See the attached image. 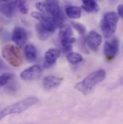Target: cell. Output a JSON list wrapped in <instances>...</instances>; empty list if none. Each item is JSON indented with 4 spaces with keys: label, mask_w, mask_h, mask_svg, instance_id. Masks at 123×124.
Returning a JSON list of instances; mask_svg holds the SVG:
<instances>
[{
    "label": "cell",
    "mask_w": 123,
    "mask_h": 124,
    "mask_svg": "<svg viewBox=\"0 0 123 124\" xmlns=\"http://www.w3.org/2000/svg\"><path fill=\"white\" fill-rule=\"evenodd\" d=\"M119 40L117 38H113L110 40L105 42L104 46V54L107 59L112 60L119 51Z\"/></svg>",
    "instance_id": "obj_7"
},
{
    "label": "cell",
    "mask_w": 123,
    "mask_h": 124,
    "mask_svg": "<svg viewBox=\"0 0 123 124\" xmlns=\"http://www.w3.org/2000/svg\"><path fill=\"white\" fill-rule=\"evenodd\" d=\"M66 59L68 62L71 64L75 65L77 63H79L83 61V57L82 56L79 54V53H75V52H70L67 54Z\"/></svg>",
    "instance_id": "obj_18"
},
{
    "label": "cell",
    "mask_w": 123,
    "mask_h": 124,
    "mask_svg": "<svg viewBox=\"0 0 123 124\" xmlns=\"http://www.w3.org/2000/svg\"><path fill=\"white\" fill-rule=\"evenodd\" d=\"M42 67L40 65H33L22 71L20 74V78L25 81H31L37 79L41 74Z\"/></svg>",
    "instance_id": "obj_10"
},
{
    "label": "cell",
    "mask_w": 123,
    "mask_h": 124,
    "mask_svg": "<svg viewBox=\"0 0 123 124\" xmlns=\"http://www.w3.org/2000/svg\"><path fill=\"white\" fill-rule=\"evenodd\" d=\"M31 16L38 20L40 22V25L46 31H48L49 32L53 33L55 32L57 27L56 25V23L53 20V19L48 15H45V14L37 12H32L31 13Z\"/></svg>",
    "instance_id": "obj_6"
},
{
    "label": "cell",
    "mask_w": 123,
    "mask_h": 124,
    "mask_svg": "<svg viewBox=\"0 0 123 124\" xmlns=\"http://www.w3.org/2000/svg\"><path fill=\"white\" fill-rule=\"evenodd\" d=\"M13 2L10 0H0V12L8 17H11L14 14Z\"/></svg>",
    "instance_id": "obj_13"
},
{
    "label": "cell",
    "mask_w": 123,
    "mask_h": 124,
    "mask_svg": "<svg viewBox=\"0 0 123 124\" xmlns=\"http://www.w3.org/2000/svg\"><path fill=\"white\" fill-rule=\"evenodd\" d=\"M119 19L118 15L115 12H109L104 15L100 27L105 38L109 39L115 32Z\"/></svg>",
    "instance_id": "obj_4"
},
{
    "label": "cell",
    "mask_w": 123,
    "mask_h": 124,
    "mask_svg": "<svg viewBox=\"0 0 123 124\" xmlns=\"http://www.w3.org/2000/svg\"><path fill=\"white\" fill-rule=\"evenodd\" d=\"M1 66H2V63H1V62L0 61V69L1 68Z\"/></svg>",
    "instance_id": "obj_24"
},
{
    "label": "cell",
    "mask_w": 123,
    "mask_h": 124,
    "mask_svg": "<svg viewBox=\"0 0 123 124\" xmlns=\"http://www.w3.org/2000/svg\"><path fill=\"white\" fill-rule=\"evenodd\" d=\"M62 82V78L53 75L45 77L43 81V86L45 90H51L58 87Z\"/></svg>",
    "instance_id": "obj_12"
},
{
    "label": "cell",
    "mask_w": 123,
    "mask_h": 124,
    "mask_svg": "<svg viewBox=\"0 0 123 124\" xmlns=\"http://www.w3.org/2000/svg\"><path fill=\"white\" fill-rule=\"evenodd\" d=\"M60 55H61V51L59 49L53 48L48 49L45 53L44 66L46 68L52 66L53 65L55 64V63L58 60V59L60 57Z\"/></svg>",
    "instance_id": "obj_11"
},
{
    "label": "cell",
    "mask_w": 123,
    "mask_h": 124,
    "mask_svg": "<svg viewBox=\"0 0 123 124\" xmlns=\"http://www.w3.org/2000/svg\"><path fill=\"white\" fill-rule=\"evenodd\" d=\"M73 31L68 25H64L61 28L58 34L60 43L63 53H70L73 48V43L76 42V39L72 37Z\"/></svg>",
    "instance_id": "obj_5"
},
{
    "label": "cell",
    "mask_w": 123,
    "mask_h": 124,
    "mask_svg": "<svg viewBox=\"0 0 123 124\" xmlns=\"http://www.w3.org/2000/svg\"><path fill=\"white\" fill-rule=\"evenodd\" d=\"M14 4L18 9L22 15H26L28 13V6L27 0H14Z\"/></svg>",
    "instance_id": "obj_19"
},
{
    "label": "cell",
    "mask_w": 123,
    "mask_h": 124,
    "mask_svg": "<svg viewBox=\"0 0 123 124\" xmlns=\"http://www.w3.org/2000/svg\"><path fill=\"white\" fill-rule=\"evenodd\" d=\"M65 15L71 19H79L81 16V8L77 6H68L65 7Z\"/></svg>",
    "instance_id": "obj_15"
},
{
    "label": "cell",
    "mask_w": 123,
    "mask_h": 124,
    "mask_svg": "<svg viewBox=\"0 0 123 124\" xmlns=\"http://www.w3.org/2000/svg\"><path fill=\"white\" fill-rule=\"evenodd\" d=\"M106 78V71L104 69H98L89 74L82 81L75 85V88L80 93L88 94L93 90L95 86Z\"/></svg>",
    "instance_id": "obj_1"
},
{
    "label": "cell",
    "mask_w": 123,
    "mask_h": 124,
    "mask_svg": "<svg viewBox=\"0 0 123 124\" xmlns=\"http://www.w3.org/2000/svg\"><path fill=\"white\" fill-rule=\"evenodd\" d=\"M117 15L119 17H123V4H119L117 7Z\"/></svg>",
    "instance_id": "obj_22"
},
{
    "label": "cell",
    "mask_w": 123,
    "mask_h": 124,
    "mask_svg": "<svg viewBox=\"0 0 123 124\" xmlns=\"http://www.w3.org/2000/svg\"><path fill=\"white\" fill-rule=\"evenodd\" d=\"M82 8L89 13H96L99 11V7L94 0H81Z\"/></svg>",
    "instance_id": "obj_16"
},
{
    "label": "cell",
    "mask_w": 123,
    "mask_h": 124,
    "mask_svg": "<svg viewBox=\"0 0 123 124\" xmlns=\"http://www.w3.org/2000/svg\"><path fill=\"white\" fill-rule=\"evenodd\" d=\"M1 56L3 59L10 66L19 67L23 63V57L18 46L8 43L1 48Z\"/></svg>",
    "instance_id": "obj_3"
},
{
    "label": "cell",
    "mask_w": 123,
    "mask_h": 124,
    "mask_svg": "<svg viewBox=\"0 0 123 124\" xmlns=\"http://www.w3.org/2000/svg\"><path fill=\"white\" fill-rule=\"evenodd\" d=\"M38 98L34 96L26 97L17 102L10 105L0 111V121L4 117L12 114H19L28 110L38 102Z\"/></svg>",
    "instance_id": "obj_2"
},
{
    "label": "cell",
    "mask_w": 123,
    "mask_h": 124,
    "mask_svg": "<svg viewBox=\"0 0 123 124\" xmlns=\"http://www.w3.org/2000/svg\"><path fill=\"white\" fill-rule=\"evenodd\" d=\"M28 39L27 31L22 27H15L12 33V40L18 47H22Z\"/></svg>",
    "instance_id": "obj_8"
},
{
    "label": "cell",
    "mask_w": 123,
    "mask_h": 124,
    "mask_svg": "<svg viewBox=\"0 0 123 124\" xmlns=\"http://www.w3.org/2000/svg\"></svg>",
    "instance_id": "obj_25"
},
{
    "label": "cell",
    "mask_w": 123,
    "mask_h": 124,
    "mask_svg": "<svg viewBox=\"0 0 123 124\" xmlns=\"http://www.w3.org/2000/svg\"><path fill=\"white\" fill-rule=\"evenodd\" d=\"M17 87L15 83H11L8 87V89H9L11 91H15L17 90Z\"/></svg>",
    "instance_id": "obj_23"
},
{
    "label": "cell",
    "mask_w": 123,
    "mask_h": 124,
    "mask_svg": "<svg viewBox=\"0 0 123 124\" xmlns=\"http://www.w3.org/2000/svg\"><path fill=\"white\" fill-rule=\"evenodd\" d=\"M71 25L72 28H73L76 31L79 32V34L81 35H84L87 32V28H86L85 25H84L81 23L74 22V21H71Z\"/></svg>",
    "instance_id": "obj_20"
},
{
    "label": "cell",
    "mask_w": 123,
    "mask_h": 124,
    "mask_svg": "<svg viewBox=\"0 0 123 124\" xmlns=\"http://www.w3.org/2000/svg\"><path fill=\"white\" fill-rule=\"evenodd\" d=\"M35 31L37 32V37L41 40H48L51 37V35L52 34V33L49 32L48 31H46L45 29H44L39 23L35 25Z\"/></svg>",
    "instance_id": "obj_17"
},
{
    "label": "cell",
    "mask_w": 123,
    "mask_h": 124,
    "mask_svg": "<svg viewBox=\"0 0 123 124\" xmlns=\"http://www.w3.org/2000/svg\"><path fill=\"white\" fill-rule=\"evenodd\" d=\"M13 77L14 75L9 73H5L0 75V87H2L7 84H8L9 82L13 79Z\"/></svg>",
    "instance_id": "obj_21"
},
{
    "label": "cell",
    "mask_w": 123,
    "mask_h": 124,
    "mask_svg": "<svg viewBox=\"0 0 123 124\" xmlns=\"http://www.w3.org/2000/svg\"><path fill=\"white\" fill-rule=\"evenodd\" d=\"M102 42L101 35L96 31H90L86 39L87 46L93 51H96L99 49L101 43Z\"/></svg>",
    "instance_id": "obj_9"
},
{
    "label": "cell",
    "mask_w": 123,
    "mask_h": 124,
    "mask_svg": "<svg viewBox=\"0 0 123 124\" xmlns=\"http://www.w3.org/2000/svg\"><path fill=\"white\" fill-rule=\"evenodd\" d=\"M25 56L28 61L30 62H35L37 58V49L32 44H28L25 46L24 49Z\"/></svg>",
    "instance_id": "obj_14"
}]
</instances>
